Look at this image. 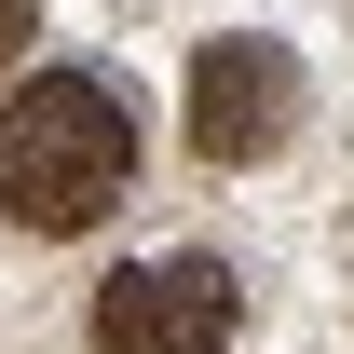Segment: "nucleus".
<instances>
[{
  "label": "nucleus",
  "instance_id": "f257e3e1",
  "mask_svg": "<svg viewBox=\"0 0 354 354\" xmlns=\"http://www.w3.org/2000/svg\"><path fill=\"white\" fill-rule=\"evenodd\" d=\"M136 177V109L95 68H41L0 95V218L14 232H95Z\"/></svg>",
  "mask_w": 354,
  "mask_h": 354
},
{
  "label": "nucleus",
  "instance_id": "20e7f679",
  "mask_svg": "<svg viewBox=\"0 0 354 354\" xmlns=\"http://www.w3.org/2000/svg\"><path fill=\"white\" fill-rule=\"evenodd\" d=\"M28 28H41V0H0V68L28 55Z\"/></svg>",
  "mask_w": 354,
  "mask_h": 354
},
{
  "label": "nucleus",
  "instance_id": "7ed1b4c3",
  "mask_svg": "<svg viewBox=\"0 0 354 354\" xmlns=\"http://www.w3.org/2000/svg\"><path fill=\"white\" fill-rule=\"evenodd\" d=\"M300 123V55L286 41H205L191 55V150L205 164H259Z\"/></svg>",
  "mask_w": 354,
  "mask_h": 354
},
{
  "label": "nucleus",
  "instance_id": "f03ea898",
  "mask_svg": "<svg viewBox=\"0 0 354 354\" xmlns=\"http://www.w3.org/2000/svg\"><path fill=\"white\" fill-rule=\"evenodd\" d=\"M232 327H245V286L205 245H150L95 286V354H232Z\"/></svg>",
  "mask_w": 354,
  "mask_h": 354
}]
</instances>
